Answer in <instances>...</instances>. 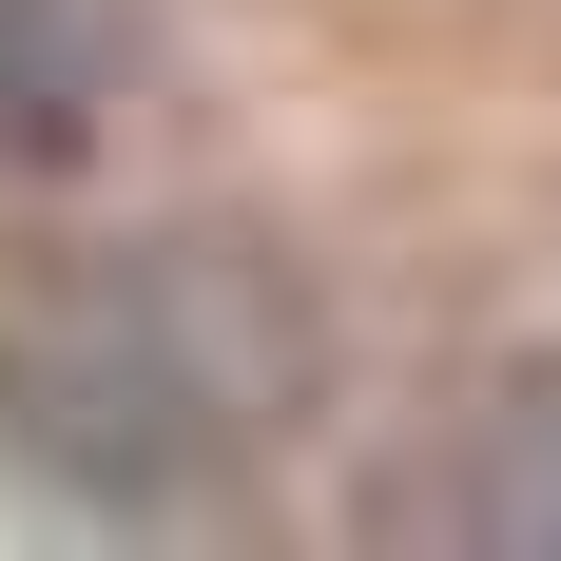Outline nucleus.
<instances>
[{"label": "nucleus", "instance_id": "f03ea898", "mask_svg": "<svg viewBox=\"0 0 561 561\" xmlns=\"http://www.w3.org/2000/svg\"><path fill=\"white\" fill-rule=\"evenodd\" d=\"M136 78V0H0V174H58Z\"/></svg>", "mask_w": 561, "mask_h": 561}, {"label": "nucleus", "instance_id": "7ed1b4c3", "mask_svg": "<svg viewBox=\"0 0 561 561\" xmlns=\"http://www.w3.org/2000/svg\"><path fill=\"white\" fill-rule=\"evenodd\" d=\"M426 523H465V542H561V388H523L484 446L446 465V504Z\"/></svg>", "mask_w": 561, "mask_h": 561}, {"label": "nucleus", "instance_id": "f257e3e1", "mask_svg": "<svg viewBox=\"0 0 561 561\" xmlns=\"http://www.w3.org/2000/svg\"><path fill=\"white\" fill-rule=\"evenodd\" d=\"M330 388V310L272 232L232 214H136L78 232L58 272L0 290V465L98 523H174L252 484Z\"/></svg>", "mask_w": 561, "mask_h": 561}]
</instances>
